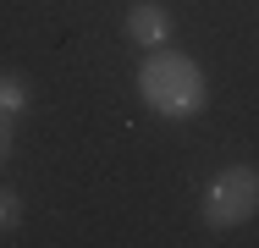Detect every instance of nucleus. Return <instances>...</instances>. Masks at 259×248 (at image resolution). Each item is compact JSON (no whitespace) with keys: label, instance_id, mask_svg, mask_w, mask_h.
<instances>
[{"label":"nucleus","instance_id":"1","mask_svg":"<svg viewBox=\"0 0 259 248\" xmlns=\"http://www.w3.org/2000/svg\"><path fill=\"white\" fill-rule=\"evenodd\" d=\"M138 99L165 116V121H188V116H199L209 99V83L204 72H199V61L193 55H182V50H155L144 66H138Z\"/></svg>","mask_w":259,"mask_h":248},{"label":"nucleus","instance_id":"2","mask_svg":"<svg viewBox=\"0 0 259 248\" xmlns=\"http://www.w3.org/2000/svg\"><path fill=\"white\" fill-rule=\"evenodd\" d=\"M259 215V171L254 166H226L204 188V221L215 232H237Z\"/></svg>","mask_w":259,"mask_h":248},{"label":"nucleus","instance_id":"3","mask_svg":"<svg viewBox=\"0 0 259 248\" xmlns=\"http://www.w3.org/2000/svg\"><path fill=\"white\" fill-rule=\"evenodd\" d=\"M165 33H171V11H165L160 0H133V6H127V39H133V45L160 50Z\"/></svg>","mask_w":259,"mask_h":248},{"label":"nucleus","instance_id":"4","mask_svg":"<svg viewBox=\"0 0 259 248\" xmlns=\"http://www.w3.org/2000/svg\"><path fill=\"white\" fill-rule=\"evenodd\" d=\"M28 83H22V77H11V72H0V110H6V116H22V110H28Z\"/></svg>","mask_w":259,"mask_h":248},{"label":"nucleus","instance_id":"5","mask_svg":"<svg viewBox=\"0 0 259 248\" xmlns=\"http://www.w3.org/2000/svg\"><path fill=\"white\" fill-rule=\"evenodd\" d=\"M17 226H22V198L11 193V188H0V237L17 232Z\"/></svg>","mask_w":259,"mask_h":248},{"label":"nucleus","instance_id":"6","mask_svg":"<svg viewBox=\"0 0 259 248\" xmlns=\"http://www.w3.org/2000/svg\"><path fill=\"white\" fill-rule=\"evenodd\" d=\"M6 154H11V116L0 110V166H6Z\"/></svg>","mask_w":259,"mask_h":248}]
</instances>
